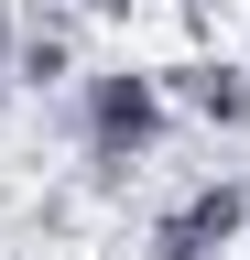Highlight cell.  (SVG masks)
Masks as SVG:
<instances>
[{
    "label": "cell",
    "instance_id": "6da1fadb",
    "mask_svg": "<svg viewBox=\"0 0 250 260\" xmlns=\"http://www.w3.org/2000/svg\"><path fill=\"white\" fill-rule=\"evenodd\" d=\"M163 119H174L163 76H142V65H76L66 130H76V152H87V195H131L142 162L163 152Z\"/></svg>",
    "mask_w": 250,
    "mask_h": 260
},
{
    "label": "cell",
    "instance_id": "7a4b0ae2",
    "mask_svg": "<svg viewBox=\"0 0 250 260\" xmlns=\"http://www.w3.org/2000/svg\"><path fill=\"white\" fill-rule=\"evenodd\" d=\"M239 228H250V184L239 174H207V184H185L174 206L152 217V249L142 260H229Z\"/></svg>",
    "mask_w": 250,
    "mask_h": 260
},
{
    "label": "cell",
    "instance_id": "3957f363",
    "mask_svg": "<svg viewBox=\"0 0 250 260\" xmlns=\"http://www.w3.org/2000/svg\"><path fill=\"white\" fill-rule=\"evenodd\" d=\"M76 54H87V11L76 0H22L11 11V87L66 98L76 87Z\"/></svg>",
    "mask_w": 250,
    "mask_h": 260
},
{
    "label": "cell",
    "instance_id": "277c9868",
    "mask_svg": "<svg viewBox=\"0 0 250 260\" xmlns=\"http://www.w3.org/2000/svg\"><path fill=\"white\" fill-rule=\"evenodd\" d=\"M163 98H174L196 130H250V65H229V54L174 65V76H163Z\"/></svg>",
    "mask_w": 250,
    "mask_h": 260
},
{
    "label": "cell",
    "instance_id": "5b68a950",
    "mask_svg": "<svg viewBox=\"0 0 250 260\" xmlns=\"http://www.w3.org/2000/svg\"><path fill=\"white\" fill-rule=\"evenodd\" d=\"M76 11H87V22H131L142 0H76Z\"/></svg>",
    "mask_w": 250,
    "mask_h": 260
}]
</instances>
